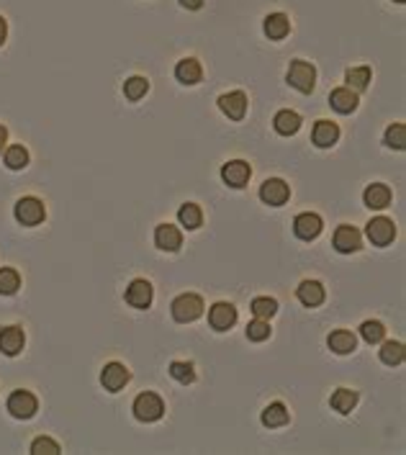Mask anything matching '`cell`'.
Segmentation results:
<instances>
[{
    "instance_id": "60d3db41",
    "label": "cell",
    "mask_w": 406,
    "mask_h": 455,
    "mask_svg": "<svg viewBox=\"0 0 406 455\" xmlns=\"http://www.w3.org/2000/svg\"><path fill=\"white\" fill-rule=\"evenodd\" d=\"M6 144H8V129L0 124V154H3V149H6Z\"/></svg>"
},
{
    "instance_id": "5bb4252c",
    "label": "cell",
    "mask_w": 406,
    "mask_h": 455,
    "mask_svg": "<svg viewBox=\"0 0 406 455\" xmlns=\"http://www.w3.org/2000/svg\"><path fill=\"white\" fill-rule=\"evenodd\" d=\"M26 345V335L21 327H3L0 329V353L8 355V358H16V355L23 350Z\"/></svg>"
},
{
    "instance_id": "5b68a950",
    "label": "cell",
    "mask_w": 406,
    "mask_h": 455,
    "mask_svg": "<svg viewBox=\"0 0 406 455\" xmlns=\"http://www.w3.org/2000/svg\"><path fill=\"white\" fill-rule=\"evenodd\" d=\"M170 311H172V319L180 321V324L196 321L198 316L203 314V299H201L198 294H183V296H177L175 301H172V306H170Z\"/></svg>"
},
{
    "instance_id": "484cf974",
    "label": "cell",
    "mask_w": 406,
    "mask_h": 455,
    "mask_svg": "<svg viewBox=\"0 0 406 455\" xmlns=\"http://www.w3.org/2000/svg\"><path fill=\"white\" fill-rule=\"evenodd\" d=\"M329 404H332V409L339 412V414H350L352 409L358 407V394H355L352 388H337L332 394V399H329Z\"/></svg>"
},
{
    "instance_id": "e0dca14e",
    "label": "cell",
    "mask_w": 406,
    "mask_h": 455,
    "mask_svg": "<svg viewBox=\"0 0 406 455\" xmlns=\"http://www.w3.org/2000/svg\"><path fill=\"white\" fill-rule=\"evenodd\" d=\"M339 139V127L334 124V121H317L312 129V141L317 144V147L327 149V147H332V144H337Z\"/></svg>"
},
{
    "instance_id": "cb8c5ba5",
    "label": "cell",
    "mask_w": 406,
    "mask_h": 455,
    "mask_svg": "<svg viewBox=\"0 0 406 455\" xmlns=\"http://www.w3.org/2000/svg\"><path fill=\"white\" fill-rule=\"evenodd\" d=\"M265 34H268V39H273V41L285 39V36L291 34V21H288V16L285 14L268 16V18H265Z\"/></svg>"
},
{
    "instance_id": "74e56055",
    "label": "cell",
    "mask_w": 406,
    "mask_h": 455,
    "mask_svg": "<svg viewBox=\"0 0 406 455\" xmlns=\"http://www.w3.org/2000/svg\"><path fill=\"white\" fill-rule=\"evenodd\" d=\"M31 453L34 455H57L62 453L60 442H55L52 437H36L34 442H31Z\"/></svg>"
},
{
    "instance_id": "603a6c76",
    "label": "cell",
    "mask_w": 406,
    "mask_h": 455,
    "mask_svg": "<svg viewBox=\"0 0 406 455\" xmlns=\"http://www.w3.org/2000/svg\"><path fill=\"white\" fill-rule=\"evenodd\" d=\"M273 127L280 136H291L296 134L298 129H301V116L291 108H283V111H278L275 119H273Z\"/></svg>"
},
{
    "instance_id": "d6a6232c",
    "label": "cell",
    "mask_w": 406,
    "mask_h": 455,
    "mask_svg": "<svg viewBox=\"0 0 406 455\" xmlns=\"http://www.w3.org/2000/svg\"><path fill=\"white\" fill-rule=\"evenodd\" d=\"M360 335H363V340L366 342L375 345V342H383V337H386V327L375 319H368V321L360 324Z\"/></svg>"
},
{
    "instance_id": "ffe728a7",
    "label": "cell",
    "mask_w": 406,
    "mask_h": 455,
    "mask_svg": "<svg viewBox=\"0 0 406 455\" xmlns=\"http://www.w3.org/2000/svg\"><path fill=\"white\" fill-rule=\"evenodd\" d=\"M296 296L304 306L314 309V306H319V304H324L327 294H324V286L319 281H301V286L296 288Z\"/></svg>"
},
{
    "instance_id": "d6986e66",
    "label": "cell",
    "mask_w": 406,
    "mask_h": 455,
    "mask_svg": "<svg viewBox=\"0 0 406 455\" xmlns=\"http://www.w3.org/2000/svg\"><path fill=\"white\" fill-rule=\"evenodd\" d=\"M360 98L355 90L350 87H334L332 93H329V106L337 111V114H352L355 108H358Z\"/></svg>"
},
{
    "instance_id": "f546056e",
    "label": "cell",
    "mask_w": 406,
    "mask_h": 455,
    "mask_svg": "<svg viewBox=\"0 0 406 455\" xmlns=\"http://www.w3.org/2000/svg\"><path fill=\"white\" fill-rule=\"evenodd\" d=\"M6 165L11 170H23L28 165V149L23 147V144H11V147H6Z\"/></svg>"
},
{
    "instance_id": "e575fe53",
    "label": "cell",
    "mask_w": 406,
    "mask_h": 455,
    "mask_svg": "<svg viewBox=\"0 0 406 455\" xmlns=\"http://www.w3.org/2000/svg\"><path fill=\"white\" fill-rule=\"evenodd\" d=\"M383 144L391 149H404L406 147V129L404 124H391L383 134Z\"/></svg>"
},
{
    "instance_id": "d590c367",
    "label": "cell",
    "mask_w": 406,
    "mask_h": 455,
    "mask_svg": "<svg viewBox=\"0 0 406 455\" xmlns=\"http://www.w3.org/2000/svg\"><path fill=\"white\" fill-rule=\"evenodd\" d=\"M170 375H172L177 383H185V386L196 381V370H193L190 363H180V360L170 363Z\"/></svg>"
},
{
    "instance_id": "52a82bcc",
    "label": "cell",
    "mask_w": 406,
    "mask_h": 455,
    "mask_svg": "<svg viewBox=\"0 0 406 455\" xmlns=\"http://www.w3.org/2000/svg\"><path fill=\"white\" fill-rule=\"evenodd\" d=\"M322 229H324V221H322L319 214H314V211H304V214H298L296 219H293V235L304 242L317 240V237L322 235Z\"/></svg>"
},
{
    "instance_id": "30bf717a",
    "label": "cell",
    "mask_w": 406,
    "mask_h": 455,
    "mask_svg": "<svg viewBox=\"0 0 406 455\" xmlns=\"http://www.w3.org/2000/svg\"><path fill=\"white\" fill-rule=\"evenodd\" d=\"M131 373L126 370V365H121V363H106V368L101 370V383L106 391H111V394H116V391H121L126 383H129Z\"/></svg>"
},
{
    "instance_id": "2e32d148",
    "label": "cell",
    "mask_w": 406,
    "mask_h": 455,
    "mask_svg": "<svg viewBox=\"0 0 406 455\" xmlns=\"http://www.w3.org/2000/svg\"><path fill=\"white\" fill-rule=\"evenodd\" d=\"M391 198H393L391 188L383 186V183H373V186L366 188V193H363V203H366L371 211H383V208H388Z\"/></svg>"
},
{
    "instance_id": "ba28073f",
    "label": "cell",
    "mask_w": 406,
    "mask_h": 455,
    "mask_svg": "<svg viewBox=\"0 0 406 455\" xmlns=\"http://www.w3.org/2000/svg\"><path fill=\"white\" fill-rule=\"evenodd\" d=\"M366 235L375 247H386V245L393 242V237H396V227H393V221L388 219V216H375V219L368 221Z\"/></svg>"
},
{
    "instance_id": "4dcf8cb0",
    "label": "cell",
    "mask_w": 406,
    "mask_h": 455,
    "mask_svg": "<svg viewBox=\"0 0 406 455\" xmlns=\"http://www.w3.org/2000/svg\"><path fill=\"white\" fill-rule=\"evenodd\" d=\"M404 342H383V348H380V360L386 363V365H399L404 363Z\"/></svg>"
},
{
    "instance_id": "7c38bea8",
    "label": "cell",
    "mask_w": 406,
    "mask_h": 455,
    "mask_svg": "<svg viewBox=\"0 0 406 455\" xmlns=\"http://www.w3.org/2000/svg\"><path fill=\"white\" fill-rule=\"evenodd\" d=\"M332 242H334V250H337V252L352 255L363 247V235H360L355 227H350V224H342V227H337V232H334Z\"/></svg>"
},
{
    "instance_id": "d4e9b609",
    "label": "cell",
    "mask_w": 406,
    "mask_h": 455,
    "mask_svg": "<svg viewBox=\"0 0 406 455\" xmlns=\"http://www.w3.org/2000/svg\"><path fill=\"white\" fill-rule=\"evenodd\" d=\"M263 424L265 427H283V424H288V419H291V414H288V409H285V404L283 402H273V404H268L265 407V412H263Z\"/></svg>"
},
{
    "instance_id": "8fae6325",
    "label": "cell",
    "mask_w": 406,
    "mask_h": 455,
    "mask_svg": "<svg viewBox=\"0 0 406 455\" xmlns=\"http://www.w3.org/2000/svg\"><path fill=\"white\" fill-rule=\"evenodd\" d=\"M209 324L216 332H226L237 324V309L231 306L229 301H219L209 309Z\"/></svg>"
},
{
    "instance_id": "3957f363",
    "label": "cell",
    "mask_w": 406,
    "mask_h": 455,
    "mask_svg": "<svg viewBox=\"0 0 406 455\" xmlns=\"http://www.w3.org/2000/svg\"><path fill=\"white\" fill-rule=\"evenodd\" d=\"M13 214H16V221L23 224V227H36V224H41V221L47 219V208H44V203H41L36 196H23V198L16 203Z\"/></svg>"
},
{
    "instance_id": "f35d334b",
    "label": "cell",
    "mask_w": 406,
    "mask_h": 455,
    "mask_svg": "<svg viewBox=\"0 0 406 455\" xmlns=\"http://www.w3.org/2000/svg\"><path fill=\"white\" fill-rule=\"evenodd\" d=\"M180 6L188 11H198V8H203V0H180Z\"/></svg>"
},
{
    "instance_id": "6da1fadb",
    "label": "cell",
    "mask_w": 406,
    "mask_h": 455,
    "mask_svg": "<svg viewBox=\"0 0 406 455\" xmlns=\"http://www.w3.org/2000/svg\"><path fill=\"white\" fill-rule=\"evenodd\" d=\"M285 80L291 87H296L298 93L309 95L317 87V68L306 60H293L288 73H285Z\"/></svg>"
},
{
    "instance_id": "7402d4cb",
    "label": "cell",
    "mask_w": 406,
    "mask_h": 455,
    "mask_svg": "<svg viewBox=\"0 0 406 455\" xmlns=\"http://www.w3.org/2000/svg\"><path fill=\"white\" fill-rule=\"evenodd\" d=\"M327 345L337 355H350L352 350L358 348V337H355V332H350V329H334L332 335L327 337Z\"/></svg>"
},
{
    "instance_id": "9c48e42d",
    "label": "cell",
    "mask_w": 406,
    "mask_h": 455,
    "mask_svg": "<svg viewBox=\"0 0 406 455\" xmlns=\"http://www.w3.org/2000/svg\"><path fill=\"white\" fill-rule=\"evenodd\" d=\"M216 103L221 108V114L231 121H242L247 116V95L242 90H231V93L219 95Z\"/></svg>"
},
{
    "instance_id": "8d00e7d4",
    "label": "cell",
    "mask_w": 406,
    "mask_h": 455,
    "mask_svg": "<svg viewBox=\"0 0 406 455\" xmlns=\"http://www.w3.org/2000/svg\"><path fill=\"white\" fill-rule=\"evenodd\" d=\"M247 337H250L252 342H265L270 337V324L265 319H258V316H255V321L247 324Z\"/></svg>"
},
{
    "instance_id": "44dd1931",
    "label": "cell",
    "mask_w": 406,
    "mask_h": 455,
    "mask_svg": "<svg viewBox=\"0 0 406 455\" xmlns=\"http://www.w3.org/2000/svg\"><path fill=\"white\" fill-rule=\"evenodd\" d=\"M175 77H177V82H183V85H196V82H201V77H203L201 62L193 60V57L180 60L175 65Z\"/></svg>"
},
{
    "instance_id": "277c9868",
    "label": "cell",
    "mask_w": 406,
    "mask_h": 455,
    "mask_svg": "<svg viewBox=\"0 0 406 455\" xmlns=\"http://www.w3.org/2000/svg\"><path fill=\"white\" fill-rule=\"evenodd\" d=\"M6 407L11 412V417H16V419H31L39 412V399L31 391H26V388H16L13 394L8 396Z\"/></svg>"
},
{
    "instance_id": "ab89813d",
    "label": "cell",
    "mask_w": 406,
    "mask_h": 455,
    "mask_svg": "<svg viewBox=\"0 0 406 455\" xmlns=\"http://www.w3.org/2000/svg\"><path fill=\"white\" fill-rule=\"evenodd\" d=\"M6 39H8V23H6V18L0 16V47L6 44Z\"/></svg>"
},
{
    "instance_id": "ac0fdd59",
    "label": "cell",
    "mask_w": 406,
    "mask_h": 455,
    "mask_svg": "<svg viewBox=\"0 0 406 455\" xmlns=\"http://www.w3.org/2000/svg\"><path fill=\"white\" fill-rule=\"evenodd\" d=\"M155 245L160 250H165V252H175V250H180V245H183V235H180V229L172 227V224H160V227L155 229Z\"/></svg>"
},
{
    "instance_id": "9a60e30c",
    "label": "cell",
    "mask_w": 406,
    "mask_h": 455,
    "mask_svg": "<svg viewBox=\"0 0 406 455\" xmlns=\"http://www.w3.org/2000/svg\"><path fill=\"white\" fill-rule=\"evenodd\" d=\"M126 304L134 309H149L152 304V283L144 281V278H136L126 288Z\"/></svg>"
},
{
    "instance_id": "836d02e7",
    "label": "cell",
    "mask_w": 406,
    "mask_h": 455,
    "mask_svg": "<svg viewBox=\"0 0 406 455\" xmlns=\"http://www.w3.org/2000/svg\"><path fill=\"white\" fill-rule=\"evenodd\" d=\"M278 311V301L270 299V296H258L255 301H252V314L258 316V319H270L275 316Z\"/></svg>"
},
{
    "instance_id": "4316f807",
    "label": "cell",
    "mask_w": 406,
    "mask_h": 455,
    "mask_svg": "<svg viewBox=\"0 0 406 455\" xmlns=\"http://www.w3.org/2000/svg\"><path fill=\"white\" fill-rule=\"evenodd\" d=\"M177 221H180V227L185 229H198L203 221V211L198 203H183L180 211H177Z\"/></svg>"
},
{
    "instance_id": "83f0119b",
    "label": "cell",
    "mask_w": 406,
    "mask_h": 455,
    "mask_svg": "<svg viewBox=\"0 0 406 455\" xmlns=\"http://www.w3.org/2000/svg\"><path fill=\"white\" fill-rule=\"evenodd\" d=\"M345 82L350 90H355V93H360V90H366L368 82H371V68L368 65H363V68H352L345 73Z\"/></svg>"
},
{
    "instance_id": "8992f818",
    "label": "cell",
    "mask_w": 406,
    "mask_h": 455,
    "mask_svg": "<svg viewBox=\"0 0 406 455\" xmlns=\"http://www.w3.org/2000/svg\"><path fill=\"white\" fill-rule=\"evenodd\" d=\"M288 198H291V186L283 178H268L260 186V201L268 206H283Z\"/></svg>"
},
{
    "instance_id": "1f68e13d",
    "label": "cell",
    "mask_w": 406,
    "mask_h": 455,
    "mask_svg": "<svg viewBox=\"0 0 406 455\" xmlns=\"http://www.w3.org/2000/svg\"><path fill=\"white\" fill-rule=\"evenodd\" d=\"M21 288V275L13 268H0V296H13Z\"/></svg>"
},
{
    "instance_id": "7a4b0ae2",
    "label": "cell",
    "mask_w": 406,
    "mask_h": 455,
    "mask_svg": "<svg viewBox=\"0 0 406 455\" xmlns=\"http://www.w3.org/2000/svg\"><path fill=\"white\" fill-rule=\"evenodd\" d=\"M134 417L139 422H157L163 419L165 414V402L163 396L155 394V391H142V394L134 399V407H131Z\"/></svg>"
},
{
    "instance_id": "f1b7e54d",
    "label": "cell",
    "mask_w": 406,
    "mask_h": 455,
    "mask_svg": "<svg viewBox=\"0 0 406 455\" xmlns=\"http://www.w3.org/2000/svg\"><path fill=\"white\" fill-rule=\"evenodd\" d=\"M147 90H149V80L142 77V75H134V77H129V80L124 82V95H126L129 101H142L144 95H147Z\"/></svg>"
},
{
    "instance_id": "b9f144b4",
    "label": "cell",
    "mask_w": 406,
    "mask_h": 455,
    "mask_svg": "<svg viewBox=\"0 0 406 455\" xmlns=\"http://www.w3.org/2000/svg\"><path fill=\"white\" fill-rule=\"evenodd\" d=\"M396 3H404V0H396Z\"/></svg>"
},
{
    "instance_id": "4fadbf2b",
    "label": "cell",
    "mask_w": 406,
    "mask_h": 455,
    "mask_svg": "<svg viewBox=\"0 0 406 455\" xmlns=\"http://www.w3.org/2000/svg\"><path fill=\"white\" fill-rule=\"evenodd\" d=\"M252 168L244 160H229L221 168V181L229 188H244L247 181H250Z\"/></svg>"
}]
</instances>
